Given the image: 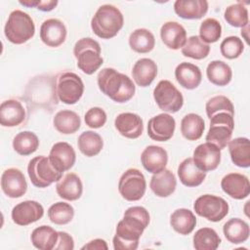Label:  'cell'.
I'll use <instances>...</instances> for the list:
<instances>
[{
	"instance_id": "obj_1",
	"label": "cell",
	"mask_w": 250,
	"mask_h": 250,
	"mask_svg": "<svg viewBox=\"0 0 250 250\" xmlns=\"http://www.w3.org/2000/svg\"><path fill=\"white\" fill-rule=\"evenodd\" d=\"M150 221L148 211L143 206L129 207L118 222L112 239L115 250H136L140 238Z\"/></svg>"
},
{
	"instance_id": "obj_2",
	"label": "cell",
	"mask_w": 250,
	"mask_h": 250,
	"mask_svg": "<svg viewBox=\"0 0 250 250\" xmlns=\"http://www.w3.org/2000/svg\"><path fill=\"white\" fill-rule=\"evenodd\" d=\"M97 82L101 92L118 104L130 101L136 92L133 80L112 67H104L100 70Z\"/></svg>"
},
{
	"instance_id": "obj_3",
	"label": "cell",
	"mask_w": 250,
	"mask_h": 250,
	"mask_svg": "<svg viewBox=\"0 0 250 250\" xmlns=\"http://www.w3.org/2000/svg\"><path fill=\"white\" fill-rule=\"evenodd\" d=\"M124 18L118 8L104 4L98 8L91 20L93 32L102 39H110L123 27Z\"/></svg>"
},
{
	"instance_id": "obj_4",
	"label": "cell",
	"mask_w": 250,
	"mask_h": 250,
	"mask_svg": "<svg viewBox=\"0 0 250 250\" xmlns=\"http://www.w3.org/2000/svg\"><path fill=\"white\" fill-rule=\"evenodd\" d=\"M101 46L91 37L79 39L73 47V55L77 61L78 68L85 74L91 75L104 63L101 56Z\"/></svg>"
},
{
	"instance_id": "obj_5",
	"label": "cell",
	"mask_w": 250,
	"mask_h": 250,
	"mask_svg": "<svg viewBox=\"0 0 250 250\" xmlns=\"http://www.w3.org/2000/svg\"><path fill=\"white\" fill-rule=\"evenodd\" d=\"M4 34L8 41L21 45L27 42L35 34V24L31 17L21 10L10 13L4 27Z\"/></svg>"
},
{
	"instance_id": "obj_6",
	"label": "cell",
	"mask_w": 250,
	"mask_h": 250,
	"mask_svg": "<svg viewBox=\"0 0 250 250\" xmlns=\"http://www.w3.org/2000/svg\"><path fill=\"white\" fill-rule=\"evenodd\" d=\"M27 174L31 184L36 188H47L62 178V173L59 172L51 164L49 157L39 155L33 157L27 165Z\"/></svg>"
},
{
	"instance_id": "obj_7",
	"label": "cell",
	"mask_w": 250,
	"mask_h": 250,
	"mask_svg": "<svg viewBox=\"0 0 250 250\" xmlns=\"http://www.w3.org/2000/svg\"><path fill=\"white\" fill-rule=\"evenodd\" d=\"M234 115L228 112H220L210 118V127L206 135V141L215 145L221 150L229 143L234 129Z\"/></svg>"
},
{
	"instance_id": "obj_8",
	"label": "cell",
	"mask_w": 250,
	"mask_h": 250,
	"mask_svg": "<svg viewBox=\"0 0 250 250\" xmlns=\"http://www.w3.org/2000/svg\"><path fill=\"white\" fill-rule=\"evenodd\" d=\"M84 93V83L74 72L61 73L57 78L56 94L58 99L65 104H76Z\"/></svg>"
},
{
	"instance_id": "obj_9",
	"label": "cell",
	"mask_w": 250,
	"mask_h": 250,
	"mask_svg": "<svg viewBox=\"0 0 250 250\" xmlns=\"http://www.w3.org/2000/svg\"><path fill=\"white\" fill-rule=\"evenodd\" d=\"M146 182L144 174L136 168L127 169L118 182V191L127 201H138L145 195Z\"/></svg>"
},
{
	"instance_id": "obj_10",
	"label": "cell",
	"mask_w": 250,
	"mask_h": 250,
	"mask_svg": "<svg viewBox=\"0 0 250 250\" xmlns=\"http://www.w3.org/2000/svg\"><path fill=\"white\" fill-rule=\"evenodd\" d=\"M153 99L157 106L164 112L175 113L184 104L182 93L169 80H160L153 90Z\"/></svg>"
},
{
	"instance_id": "obj_11",
	"label": "cell",
	"mask_w": 250,
	"mask_h": 250,
	"mask_svg": "<svg viewBox=\"0 0 250 250\" xmlns=\"http://www.w3.org/2000/svg\"><path fill=\"white\" fill-rule=\"evenodd\" d=\"M195 213L210 222H220L229 213L228 202L214 194H203L196 198L193 204Z\"/></svg>"
},
{
	"instance_id": "obj_12",
	"label": "cell",
	"mask_w": 250,
	"mask_h": 250,
	"mask_svg": "<svg viewBox=\"0 0 250 250\" xmlns=\"http://www.w3.org/2000/svg\"><path fill=\"white\" fill-rule=\"evenodd\" d=\"M176 121L169 113H160L148 120L147 135L157 142L169 141L175 132Z\"/></svg>"
},
{
	"instance_id": "obj_13",
	"label": "cell",
	"mask_w": 250,
	"mask_h": 250,
	"mask_svg": "<svg viewBox=\"0 0 250 250\" xmlns=\"http://www.w3.org/2000/svg\"><path fill=\"white\" fill-rule=\"evenodd\" d=\"M1 188L10 198L21 197L27 190L23 173L18 168H8L1 176Z\"/></svg>"
},
{
	"instance_id": "obj_14",
	"label": "cell",
	"mask_w": 250,
	"mask_h": 250,
	"mask_svg": "<svg viewBox=\"0 0 250 250\" xmlns=\"http://www.w3.org/2000/svg\"><path fill=\"white\" fill-rule=\"evenodd\" d=\"M44 215L43 206L35 200H25L12 209V220L16 225L28 226L40 220Z\"/></svg>"
},
{
	"instance_id": "obj_15",
	"label": "cell",
	"mask_w": 250,
	"mask_h": 250,
	"mask_svg": "<svg viewBox=\"0 0 250 250\" xmlns=\"http://www.w3.org/2000/svg\"><path fill=\"white\" fill-rule=\"evenodd\" d=\"M192 159L200 170L213 171L221 162V149L211 143H203L195 147Z\"/></svg>"
},
{
	"instance_id": "obj_16",
	"label": "cell",
	"mask_w": 250,
	"mask_h": 250,
	"mask_svg": "<svg viewBox=\"0 0 250 250\" xmlns=\"http://www.w3.org/2000/svg\"><path fill=\"white\" fill-rule=\"evenodd\" d=\"M48 157L55 169L63 173L73 167L76 153L71 145L65 142H59L53 145Z\"/></svg>"
},
{
	"instance_id": "obj_17",
	"label": "cell",
	"mask_w": 250,
	"mask_h": 250,
	"mask_svg": "<svg viewBox=\"0 0 250 250\" xmlns=\"http://www.w3.org/2000/svg\"><path fill=\"white\" fill-rule=\"evenodd\" d=\"M67 30L64 23L58 19H48L40 26V39L48 47L57 48L66 39Z\"/></svg>"
},
{
	"instance_id": "obj_18",
	"label": "cell",
	"mask_w": 250,
	"mask_h": 250,
	"mask_svg": "<svg viewBox=\"0 0 250 250\" xmlns=\"http://www.w3.org/2000/svg\"><path fill=\"white\" fill-rule=\"evenodd\" d=\"M221 188L225 193L237 200L246 198L250 193L248 178L239 173L227 174L221 181Z\"/></svg>"
},
{
	"instance_id": "obj_19",
	"label": "cell",
	"mask_w": 250,
	"mask_h": 250,
	"mask_svg": "<svg viewBox=\"0 0 250 250\" xmlns=\"http://www.w3.org/2000/svg\"><path fill=\"white\" fill-rule=\"evenodd\" d=\"M114 126L121 136L128 139H137L144 131L143 119L133 112L118 114L114 119Z\"/></svg>"
},
{
	"instance_id": "obj_20",
	"label": "cell",
	"mask_w": 250,
	"mask_h": 250,
	"mask_svg": "<svg viewBox=\"0 0 250 250\" xmlns=\"http://www.w3.org/2000/svg\"><path fill=\"white\" fill-rule=\"evenodd\" d=\"M26 113L21 103L15 99L2 102L0 105V123L3 127H16L25 119Z\"/></svg>"
},
{
	"instance_id": "obj_21",
	"label": "cell",
	"mask_w": 250,
	"mask_h": 250,
	"mask_svg": "<svg viewBox=\"0 0 250 250\" xmlns=\"http://www.w3.org/2000/svg\"><path fill=\"white\" fill-rule=\"evenodd\" d=\"M141 162L147 172L152 174L159 173L167 165V151L159 146H148L141 154Z\"/></svg>"
},
{
	"instance_id": "obj_22",
	"label": "cell",
	"mask_w": 250,
	"mask_h": 250,
	"mask_svg": "<svg viewBox=\"0 0 250 250\" xmlns=\"http://www.w3.org/2000/svg\"><path fill=\"white\" fill-rule=\"evenodd\" d=\"M160 37L166 47L172 50H179L183 48L187 41V31L177 21H166L160 28Z\"/></svg>"
},
{
	"instance_id": "obj_23",
	"label": "cell",
	"mask_w": 250,
	"mask_h": 250,
	"mask_svg": "<svg viewBox=\"0 0 250 250\" xmlns=\"http://www.w3.org/2000/svg\"><path fill=\"white\" fill-rule=\"evenodd\" d=\"M58 195L65 200L74 201L81 197L83 192V184L81 179L74 173H67L56 185Z\"/></svg>"
},
{
	"instance_id": "obj_24",
	"label": "cell",
	"mask_w": 250,
	"mask_h": 250,
	"mask_svg": "<svg viewBox=\"0 0 250 250\" xmlns=\"http://www.w3.org/2000/svg\"><path fill=\"white\" fill-rule=\"evenodd\" d=\"M177 173L181 183L188 188H193L201 185L206 178V172L200 170L195 165L192 157H188L184 159L179 164Z\"/></svg>"
},
{
	"instance_id": "obj_25",
	"label": "cell",
	"mask_w": 250,
	"mask_h": 250,
	"mask_svg": "<svg viewBox=\"0 0 250 250\" xmlns=\"http://www.w3.org/2000/svg\"><path fill=\"white\" fill-rule=\"evenodd\" d=\"M175 77L182 87L188 90H193L201 83L202 73L197 65L184 62L177 65Z\"/></svg>"
},
{
	"instance_id": "obj_26",
	"label": "cell",
	"mask_w": 250,
	"mask_h": 250,
	"mask_svg": "<svg viewBox=\"0 0 250 250\" xmlns=\"http://www.w3.org/2000/svg\"><path fill=\"white\" fill-rule=\"evenodd\" d=\"M149 187L156 196L168 197L175 191L177 187V180L173 172L165 168L159 173L152 175Z\"/></svg>"
},
{
	"instance_id": "obj_27",
	"label": "cell",
	"mask_w": 250,
	"mask_h": 250,
	"mask_svg": "<svg viewBox=\"0 0 250 250\" xmlns=\"http://www.w3.org/2000/svg\"><path fill=\"white\" fill-rule=\"evenodd\" d=\"M157 75L156 62L148 58H142L138 60L133 68L132 76L136 84L140 87H147L155 79Z\"/></svg>"
},
{
	"instance_id": "obj_28",
	"label": "cell",
	"mask_w": 250,
	"mask_h": 250,
	"mask_svg": "<svg viewBox=\"0 0 250 250\" xmlns=\"http://www.w3.org/2000/svg\"><path fill=\"white\" fill-rule=\"evenodd\" d=\"M175 13L185 20H199L208 11L206 0H177L174 3Z\"/></svg>"
},
{
	"instance_id": "obj_29",
	"label": "cell",
	"mask_w": 250,
	"mask_h": 250,
	"mask_svg": "<svg viewBox=\"0 0 250 250\" xmlns=\"http://www.w3.org/2000/svg\"><path fill=\"white\" fill-rule=\"evenodd\" d=\"M228 145L232 163L240 168H248L250 166L249 139L245 137L235 138L230 140Z\"/></svg>"
},
{
	"instance_id": "obj_30",
	"label": "cell",
	"mask_w": 250,
	"mask_h": 250,
	"mask_svg": "<svg viewBox=\"0 0 250 250\" xmlns=\"http://www.w3.org/2000/svg\"><path fill=\"white\" fill-rule=\"evenodd\" d=\"M170 225L176 232L182 235H188L194 229L196 226V218L193 212L189 209L180 208L171 214Z\"/></svg>"
},
{
	"instance_id": "obj_31",
	"label": "cell",
	"mask_w": 250,
	"mask_h": 250,
	"mask_svg": "<svg viewBox=\"0 0 250 250\" xmlns=\"http://www.w3.org/2000/svg\"><path fill=\"white\" fill-rule=\"evenodd\" d=\"M53 124L59 133L63 135H70L78 131L81 125V120L75 111L62 109L55 114Z\"/></svg>"
},
{
	"instance_id": "obj_32",
	"label": "cell",
	"mask_w": 250,
	"mask_h": 250,
	"mask_svg": "<svg viewBox=\"0 0 250 250\" xmlns=\"http://www.w3.org/2000/svg\"><path fill=\"white\" fill-rule=\"evenodd\" d=\"M223 232L228 241L233 244L245 242L250 234L249 225L239 218L229 220L223 227Z\"/></svg>"
},
{
	"instance_id": "obj_33",
	"label": "cell",
	"mask_w": 250,
	"mask_h": 250,
	"mask_svg": "<svg viewBox=\"0 0 250 250\" xmlns=\"http://www.w3.org/2000/svg\"><path fill=\"white\" fill-rule=\"evenodd\" d=\"M59 233L50 226H40L33 229L30 235L32 245L39 250H52L55 248Z\"/></svg>"
},
{
	"instance_id": "obj_34",
	"label": "cell",
	"mask_w": 250,
	"mask_h": 250,
	"mask_svg": "<svg viewBox=\"0 0 250 250\" xmlns=\"http://www.w3.org/2000/svg\"><path fill=\"white\" fill-rule=\"evenodd\" d=\"M205 122L196 113H188L181 121V133L188 141H196L203 135Z\"/></svg>"
},
{
	"instance_id": "obj_35",
	"label": "cell",
	"mask_w": 250,
	"mask_h": 250,
	"mask_svg": "<svg viewBox=\"0 0 250 250\" xmlns=\"http://www.w3.org/2000/svg\"><path fill=\"white\" fill-rule=\"evenodd\" d=\"M129 46L136 53H149L155 46L154 35L146 28L135 29L129 36Z\"/></svg>"
},
{
	"instance_id": "obj_36",
	"label": "cell",
	"mask_w": 250,
	"mask_h": 250,
	"mask_svg": "<svg viewBox=\"0 0 250 250\" xmlns=\"http://www.w3.org/2000/svg\"><path fill=\"white\" fill-rule=\"evenodd\" d=\"M208 80L216 86H227L232 77L230 66L223 61H212L206 68Z\"/></svg>"
},
{
	"instance_id": "obj_37",
	"label": "cell",
	"mask_w": 250,
	"mask_h": 250,
	"mask_svg": "<svg viewBox=\"0 0 250 250\" xmlns=\"http://www.w3.org/2000/svg\"><path fill=\"white\" fill-rule=\"evenodd\" d=\"M77 146L82 154L87 157H93L103 149L104 141L100 134L94 131H85L78 137Z\"/></svg>"
},
{
	"instance_id": "obj_38",
	"label": "cell",
	"mask_w": 250,
	"mask_h": 250,
	"mask_svg": "<svg viewBox=\"0 0 250 250\" xmlns=\"http://www.w3.org/2000/svg\"><path fill=\"white\" fill-rule=\"evenodd\" d=\"M192 242L196 250H216L222 240L215 229L211 228H201L193 234Z\"/></svg>"
},
{
	"instance_id": "obj_39",
	"label": "cell",
	"mask_w": 250,
	"mask_h": 250,
	"mask_svg": "<svg viewBox=\"0 0 250 250\" xmlns=\"http://www.w3.org/2000/svg\"><path fill=\"white\" fill-rule=\"evenodd\" d=\"M39 146L38 137L31 131H22L13 139L14 150L23 156L29 155L37 150Z\"/></svg>"
},
{
	"instance_id": "obj_40",
	"label": "cell",
	"mask_w": 250,
	"mask_h": 250,
	"mask_svg": "<svg viewBox=\"0 0 250 250\" xmlns=\"http://www.w3.org/2000/svg\"><path fill=\"white\" fill-rule=\"evenodd\" d=\"M181 51L185 57L193 60H202L209 55L210 46L209 44L204 43L199 36L192 35L187 39Z\"/></svg>"
},
{
	"instance_id": "obj_41",
	"label": "cell",
	"mask_w": 250,
	"mask_h": 250,
	"mask_svg": "<svg viewBox=\"0 0 250 250\" xmlns=\"http://www.w3.org/2000/svg\"><path fill=\"white\" fill-rule=\"evenodd\" d=\"M224 18L226 21L233 27H244L248 24V10L242 4V2H237L236 4L229 5L226 8L224 13Z\"/></svg>"
},
{
	"instance_id": "obj_42",
	"label": "cell",
	"mask_w": 250,
	"mask_h": 250,
	"mask_svg": "<svg viewBox=\"0 0 250 250\" xmlns=\"http://www.w3.org/2000/svg\"><path fill=\"white\" fill-rule=\"evenodd\" d=\"M48 217L50 221L56 225H66L72 221L74 209L69 203L59 201L50 206L48 209Z\"/></svg>"
},
{
	"instance_id": "obj_43",
	"label": "cell",
	"mask_w": 250,
	"mask_h": 250,
	"mask_svg": "<svg viewBox=\"0 0 250 250\" xmlns=\"http://www.w3.org/2000/svg\"><path fill=\"white\" fill-rule=\"evenodd\" d=\"M222 35V25L214 18L204 20L199 27V38L206 44L217 42Z\"/></svg>"
},
{
	"instance_id": "obj_44",
	"label": "cell",
	"mask_w": 250,
	"mask_h": 250,
	"mask_svg": "<svg viewBox=\"0 0 250 250\" xmlns=\"http://www.w3.org/2000/svg\"><path fill=\"white\" fill-rule=\"evenodd\" d=\"M205 109L209 119L220 112H228L234 115V107L231 101L223 95L215 96L209 99L206 103Z\"/></svg>"
},
{
	"instance_id": "obj_45",
	"label": "cell",
	"mask_w": 250,
	"mask_h": 250,
	"mask_svg": "<svg viewBox=\"0 0 250 250\" xmlns=\"http://www.w3.org/2000/svg\"><path fill=\"white\" fill-rule=\"evenodd\" d=\"M243 50H244L243 42L237 36L226 37L220 45L221 54L226 59H229V60L237 59L242 54Z\"/></svg>"
},
{
	"instance_id": "obj_46",
	"label": "cell",
	"mask_w": 250,
	"mask_h": 250,
	"mask_svg": "<svg viewBox=\"0 0 250 250\" xmlns=\"http://www.w3.org/2000/svg\"><path fill=\"white\" fill-rule=\"evenodd\" d=\"M84 120L87 126L93 129H99L103 127L106 122L105 111L99 106L91 107L87 110L84 116Z\"/></svg>"
},
{
	"instance_id": "obj_47",
	"label": "cell",
	"mask_w": 250,
	"mask_h": 250,
	"mask_svg": "<svg viewBox=\"0 0 250 250\" xmlns=\"http://www.w3.org/2000/svg\"><path fill=\"white\" fill-rule=\"evenodd\" d=\"M59 238L55 246V250H72L74 248V240L70 234L65 231H58Z\"/></svg>"
},
{
	"instance_id": "obj_48",
	"label": "cell",
	"mask_w": 250,
	"mask_h": 250,
	"mask_svg": "<svg viewBox=\"0 0 250 250\" xmlns=\"http://www.w3.org/2000/svg\"><path fill=\"white\" fill-rule=\"evenodd\" d=\"M107 244L106 242L102 238H96L91 241H89L87 244L82 246V250L90 249V250H107Z\"/></svg>"
},
{
	"instance_id": "obj_49",
	"label": "cell",
	"mask_w": 250,
	"mask_h": 250,
	"mask_svg": "<svg viewBox=\"0 0 250 250\" xmlns=\"http://www.w3.org/2000/svg\"><path fill=\"white\" fill-rule=\"evenodd\" d=\"M58 3L59 2L57 0H53V1H41L40 0L39 4L37 6V9L42 12H50L56 8Z\"/></svg>"
},
{
	"instance_id": "obj_50",
	"label": "cell",
	"mask_w": 250,
	"mask_h": 250,
	"mask_svg": "<svg viewBox=\"0 0 250 250\" xmlns=\"http://www.w3.org/2000/svg\"><path fill=\"white\" fill-rule=\"evenodd\" d=\"M39 2H40V0H25V1H20L19 3L22 6H26L29 8H32V7L37 8Z\"/></svg>"
},
{
	"instance_id": "obj_51",
	"label": "cell",
	"mask_w": 250,
	"mask_h": 250,
	"mask_svg": "<svg viewBox=\"0 0 250 250\" xmlns=\"http://www.w3.org/2000/svg\"><path fill=\"white\" fill-rule=\"evenodd\" d=\"M248 29H249V25H248V24L241 28V35L244 37V39H245V41H246L247 43L249 42V41H248Z\"/></svg>"
}]
</instances>
